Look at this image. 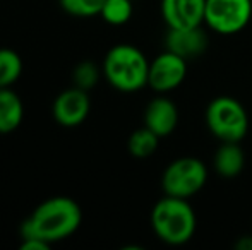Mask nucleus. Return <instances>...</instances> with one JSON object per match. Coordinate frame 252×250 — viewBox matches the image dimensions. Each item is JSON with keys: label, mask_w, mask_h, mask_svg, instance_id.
<instances>
[{"label": "nucleus", "mask_w": 252, "mask_h": 250, "mask_svg": "<svg viewBox=\"0 0 252 250\" xmlns=\"http://www.w3.org/2000/svg\"><path fill=\"white\" fill-rule=\"evenodd\" d=\"M23 74V58L10 48H0V87H10Z\"/></svg>", "instance_id": "2eb2a0df"}, {"label": "nucleus", "mask_w": 252, "mask_h": 250, "mask_svg": "<svg viewBox=\"0 0 252 250\" xmlns=\"http://www.w3.org/2000/svg\"><path fill=\"white\" fill-rule=\"evenodd\" d=\"M206 0H161V17L172 29L204 24Z\"/></svg>", "instance_id": "1a4fd4ad"}, {"label": "nucleus", "mask_w": 252, "mask_h": 250, "mask_svg": "<svg viewBox=\"0 0 252 250\" xmlns=\"http://www.w3.org/2000/svg\"><path fill=\"white\" fill-rule=\"evenodd\" d=\"M206 125L221 142H240L249 130V115L244 105L232 96H218L206 108Z\"/></svg>", "instance_id": "20e7f679"}, {"label": "nucleus", "mask_w": 252, "mask_h": 250, "mask_svg": "<svg viewBox=\"0 0 252 250\" xmlns=\"http://www.w3.org/2000/svg\"><path fill=\"white\" fill-rule=\"evenodd\" d=\"M159 139L161 137H158L153 130L144 125L130 134L129 140H127V149L137 160H146V158H150L156 153Z\"/></svg>", "instance_id": "4468645a"}, {"label": "nucleus", "mask_w": 252, "mask_h": 250, "mask_svg": "<svg viewBox=\"0 0 252 250\" xmlns=\"http://www.w3.org/2000/svg\"><path fill=\"white\" fill-rule=\"evenodd\" d=\"M52 245L40 238H21V250H48Z\"/></svg>", "instance_id": "6ab92c4d"}, {"label": "nucleus", "mask_w": 252, "mask_h": 250, "mask_svg": "<svg viewBox=\"0 0 252 250\" xmlns=\"http://www.w3.org/2000/svg\"><path fill=\"white\" fill-rule=\"evenodd\" d=\"M187 77V60L173 52L165 50L150 62L148 86L159 94L170 93L182 86Z\"/></svg>", "instance_id": "0eeeda50"}, {"label": "nucleus", "mask_w": 252, "mask_h": 250, "mask_svg": "<svg viewBox=\"0 0 252 250\" xmlns=\"http://www.w3.org/2000/svg\"><path fill=\"white\" fill-rule=\"evenodd\" d=\"M91 111V100L88 91L81 87H69L53 100V120L62 127H77L88 118Z\"/></svg>", "instance_id": "6e6552de"}, {"label": "nucleus", "mask_w": 252, "mask_h": 250, "mask_svg": "<svg viewBox=\"0 0 252 250\" xmlns=\"http://www.w3.org/2000/svg\"><path fill=\"white\" fill-rule=\"evenodd\" d=\"M132 0H105L100 17L112 26H122L132 17Z\"/></svg>", "instance_id": "dca6fc26"}, {"label": "nucleus", "mask_w": 252, "mask_h": 250, "mask_svg": "<svg viewBox=\"0 0 252 250\" xmlns=\"http://www.w3.org/2000/svg\"><path fill=\"white\" fill-rule=\"evenodd\" d=\"M144 125L158 137H166L179 125V108L166 96L151 100L144 108Z\"/></svg>", "instance_id": "9b49d317"}, {"label": "nucleus", "mask_w": 252, "mask_h": 250, "mask_svg": "<svg viewBox=\"0 0 252 250\" xmlns=\"http://www.w3.org/2000/svg\"><path fill=\"white\" fill-rule=\"evenodd\" d=\"M237 250H252V235H244L235 242Z\"/></svg>", "instance_id": "aec40b11"}, {"label": "nucleus", "mask_w": 252, "mask_h": 250, "mask_svg": "<svg viewBox=\"0 0 252 250\" xmlns=\"http://www.w3.org/2000/svg\"><path fill=\"white\" fill-rule=\"evenodd\" d=\"M63 12L74 17L100 16L105 0H59Z\"/></svg>", "instance_id": "f3484780"}, {"label": "nucleus", "mask_w": 252, "mask_h": 250, "mask_svg": "<svg viewBox=\"0 0 252 250\" xmlns=\"http://www.w3.org/2000/svg\"><path fill=\"white\" fill-rule=\"evenodd\" d=\"M208 182V167L194 156L173 160L161 175V189L165 195L190 199Z\"/></svg>", "instance_id": "39448f33"}, {"label": "nucleus", "mask_w": 252, "mask_h": 250, "mask_svg": "<svg viewBox=\"0 0 252 250\" xmlns=\"http://www.w3.org/2000/svg\"><path fill=\"white\" fill-rule=\"evenodd\" d=\"M101 70L113 89L136 93L148 86L150 60L134 45L119 43L106 52Z\"/></svg>", "instance_id": "7ed1b4c3"}, {"label": "nucleus", "mask_w": 252, "mask_h": 250, "mask_svg": "<svg viewBox=\"0 0 252 250\" xmlns=\"http://www.w3.org/2000/svg\"><path fill=\"white\" fill-rule=\"evenodd\" d=\"M151 228L166 245H186L192 240L197 228V218L189 199L165 195L151 209Z\"/></svg>", "instance_id": "f03ea898"}, {"label": "nucleus", "mask_w": 252, "mask_h": 250, "mask_svg": "<svg viewBox=\"0 0 252 250\" xmlns=\"http://www.w3.org/2000/svg\"><path fill=\"white\" fill-rule=\"evenodd\" d=\"M83 223L81 206L67 195H55L40 202L33 213L21 223V238H40L57 244L72 237Z\"/></svg>", "instance_id": "f257e3e1"}, {"label": "nucleus", "mask_w": 252, "mask_h": 250, "mask_svg": "<svg viewBox=\"0 0 252 250\" xmlns=\"http://www.w3.org/2000/svg\"><path fill=\"white\" fill-rule=\"evenodd\" d=\"M252 19V0H206L204 24L223 36L246 29Z\"/></svg>", "instance_id": "423d86ee"}, {"label": "nucleus", "mask_w": 252, "mask_h": 250, "mask_svg": "<svg viewBox=\"0 0 252 250\" xmlns=\"http://www.w3.org/2000/svg\"><path fill=\"white\" fill-rule=\"evenodd\" d=\"M103 70L98 69L96 63L93 62H81L79 65H76L72 72V83L76 87H81L84 91H90L91 87H94L100 81V74Z\"/></svg>", "instance_id": "a211bd4d"}, {"label": "nucleus", "mask_w": 252, "mask_h": 250, "mask_svg": "<svg viewBox=\"0 0 252 250\" xmlns=\"http://www.w3.org/2000/svg\"><path fill=\"white\" fill-rule=\"evenodd\" d=\"M246 167V156L239 142H221V146L216 149L213 168L223 178H233L242 173Z\"/></svg>", "instance_id": "f8f14e48"}, {"label": "nucleus", "mask_w": 252, "mask_h": 250, "mask_svg": "<svg viewBox=\"0 0 252 250\" xmlns=\"http://www.w3.org/2000/svg\"><path fill=\"white\" fill-rule=\"evenodd\" d=\"M208 34L202 29V26L184 28V29H172V28H168V33L165 36L166 50L186 58L187 62L201 57L206 52V48H208Z\"/></svg>", "instance_id": "9d476101"}, {"label": "nucleus", "mask_w": 252, "mask_h": 250, "mask_svg": "<svg viewBox=\"0 0 252 250\" xmlns=\"http://www.w3.org/2000/svg\"><path fill=\"white\" fill-rule=\"evenodd\" d=\"M24 120V103L16 91L0 87V134L17 130Z\"/></svg>", "instance_id": "ddd939ff"}]
</instances>
